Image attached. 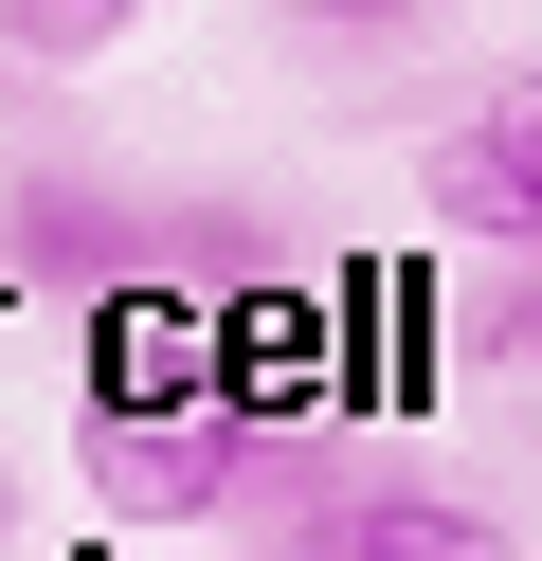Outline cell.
Returning <instances> with one entry per match:
<instances>
[{
	"label": "cell",
	"mask_w": 542,
	"mask_h": 561,
	"mask_svg": "<svg viewBox=\"0 0 542 561\" xmlns=\"http://www.w3.org/2000/svg\"><path fill=\"white\" fill-rule=\"evenodd\" d=\"M0 561H19V471H0Z\"/></svg>",
	"instance_id": "52a82bcc"
},
{
	"label": "cell",
	"mask_w": 542,
	"mask_h": 561,
	"mask_svg": "<svg viewBox=\"0 0 542 561\" xmlns=\"http://www.w3.org/2000/svg\"><path fill=\"white\" fill-rule=\"evenodd\" d=\"M488 344H506V363H524V380H542V254H524V272H506V308H488Z\"/></svg>",
	"instance_id": "5b68a950"
},
{
	"label": "cell",
	"mask_w": 542,
	"mask_h": 561,
	"mask_svg": "<svg viewBox=\"0 0 542 561\" xmlns=\"http://www.w3.org/2000/svg\"><path fill=\"white\" fill-rule=\"evenodd\" d=\"M91 471L127 489V507H217V489L253 471V435L217 399H163V416H91Z\"/></svg>",
	"instance_id": "3957f363"
},
{
	"label": "cell",
	"mask_w": 542,
	"mask_h": 561,
	"mask_svg": "<svg viewBox=\"0 0 542 561\" xmlns=\"http://www.w3.org/2000/svg\"><path fill=\"white\" fill-rule=\"evenodd\" d=\"M145 0H0V55H108Z\"/></svg>",
	"instance_id": "277c9868"
},
{
	"label": "cell",
	"mask_w": 542,
	"mask_h": 561,
	"mask_svg": "<svg viewBox=\"0 0 542 561\" xmlns=\"http://www.w3.org/2000/svg\"><path fill=\"white\" fill-rule=\"evenodd\" d=\"M325 37H397V19H416V0H308Z\"/></svg>",
	"instance_id": "8992f818"
},
{
	"label": "cell",
	"mask_w": 542,
	"mask_h": 561,
	"mask_svg": "<svg viewBox=\"0 0 542 561\" xmlns=\"http://www.w3.org/2000/svg\"><path fill=\"white\" fill-rule=\"evenodd\" d=\"M272 561H506V525L470 489H325Z\"/></svg>",
	"instance_id": "7a4b0ae2"
},
{
	"label": "cell",
	"mask_w": 542,
	"mask_h": 561,
	"mask_svg": "<svg viewBox=\"0 0 542 561\" xmlns=\"http://www.w3.org/2000/svg\"><path fill=\"white\" fill-rule=\"evenodd\" d=\"M416 218L470 236V254H506V272L542 254V73L524 91H470V110L416 146Z\"/></svg>",
	"instance_id": "6da1fadb"
}]
</instances>
